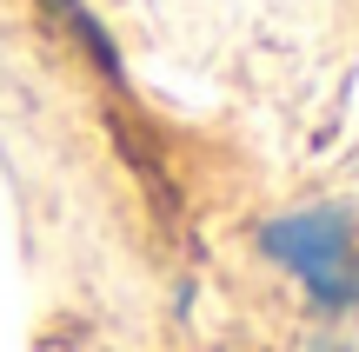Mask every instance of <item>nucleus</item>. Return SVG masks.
I'll list each match as a JSON object with an SVG mask.
<instances>
[{
  "label": "nucleus",
  "mask_w": 359,
  "mask_h": 352,
  "mask_svg": "<svg viewBox=\"0 0 359 352\" xmlns=\"http://www.w3.org/2000/svg\"><path fill=\"white\" fill-rule=\"evenodd\" d=\"M273 266L306 286V300L320 313H359V220L346 206H299L259 233Z\"/></svg>",
  "instance_id": "obj_1"
}]
</instances>
